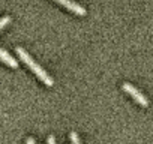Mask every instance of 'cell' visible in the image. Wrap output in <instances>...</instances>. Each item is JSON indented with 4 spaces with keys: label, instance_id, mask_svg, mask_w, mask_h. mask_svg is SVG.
Returning <instances> with one entry per match:
<instances>
[{
    "label": "cell",
    "instance_id": "1",
    "mask_svg": "<svg viewBox=\"0 0 153 144\" xmlns=\"http://www.w3.org/2000/svg\"><path fill=\"white\" fill-rule=\"evenodd\" d=\"M15 51H17L18 57H20V59H21V60H23V62L27 65V68H29V69L33 72V74H35V75H36V77H38V78H39V80H41V81H42L45 86L51 87V86L54 84L53 78H51V77L47 74V72H45V71H44V69H42V68H41V66H39V65H38V63H36V62H35V60H33V59H32L29 54H27V51H26L24 48L18 47V48H15Z\"/></svg>",
    "mask_w": 153,
    "mask_h": 144
},
{
    "label": "cell",
    "instance_id": "3",
    "mask_svg": "<svg viewBox=\"0 0 153 144\" xmlns=\"http://www.w3.org/2000/svg\"><path fill=\"white\" fill-rule=\"evenodd\" d=\"M56 3H59V5H62L63 8H66L68 11H71V12H74V14H76V15H86L87 12H86V9L81 6V5H78V3H75V2H72V0H54Z\"/></svg>",
    "mask_w": 153,
    "mask_h": 144
},
{
    "label": "cell",
    "instance_id": "4",
    "mask_svg": "<svg viewBox=\"0 0 153 144\" xmlns=\"http://www.w3.org/2000/svg\"><path fill=\"white\" fill-rule=\"evenodd\" d=\"M0 60H2L3 63H6L9 68H14V69L18 68V62H17L8 51H5V50H2V48H0Z\"/></svg>",
    "mask_w": 153,
    "mask_h": 144
},
{
    "label": "cell",
    "instance_id": "6",
    "mask_svg": "<svg viewBox=\"0 0 153 144\" xmlns=\"http://www.w3.org/2000/svg\"><path fill=\"white\" fill-rule=\"evenodd\" d=\"M71 143L72 144H81V140H80V137H78V134L76 132H71Z\"/></svg>",
    "mask_w": 153,
    "mask_h": 144
},
{
    "label": "cell",
    "instance_id": "5",
    "mask_svg": "<svg viewBox=\"0 0 153 144\" xmlns=\"http://www.w3.org/2000/svg\"><path fill=\"white\" fill-rule=\"evenodd\" d=\"M9 23H11V17H8V15L3 17V18H0V32H2Z\"/></svg>",
    "mask_w": 153,
    "mask_h": 144
},
{
    "label": "cell",
    "instance_id": "8",
    "mask_svg": "<svg viewBox=\"0 0 153 144\" xmlns=\"http://www.w3.org/2000/svg\"><path fill=\"white\" fill-rule=\"evenodd\" d=\"M26 144H36V141H35L33 137H29V138L26 140Z\"/></svg>",
    "mask_w": 153,
    "mask_h": 144
},
{
    "label": "cell",
    "instance_id": "2",
    "mask_svg": "<svg viewBox=\"0 0 153 144\" xmlns=\"http://www.w3.org/2000/svg\"><path fill=\"white\" fill-rule=\"evenodd\" d=\"M122 89H123V92H126L129 96H132V99H134L135 102H138L141 107H149V99H147L137 87H134V86L129 84V83H123V84H122Z\"/></svg>",
    "mask_w": 153,
    "mask_h": 144
},
{
    "label": "cell",
    "instance_id": "7",
    "mask_svg": "<svg viewBox=\"0 0 153 144\" xmlns=\"http://www.w3.org/2000/svg\"><path fill=\"white\" fill-rule=\"evenodd\" d=\"M47 144H56V138H54V135H50V137L47 138Z\"/></svg>",
    "mask_w": 153,
    "mask_h": 144
}]
</instances>
